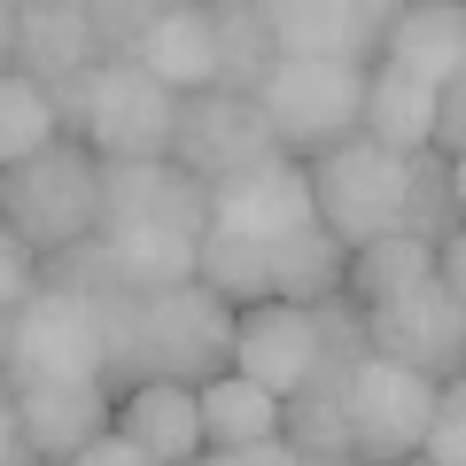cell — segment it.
<instances>
[{
	"label": "cell",
	"instance_id": "obj_1",
	"mask_svg": "<svg viewBox=\"0 0 466 466\" xmlns=\"http://www.w3.org/2000/svg\"><path fill=\"white\" fill-rule=\"evenodd\" d=\"M109 373L101 311L70 272L39 265V288L8 311V389H78Z\"/></svg>",
	"mask_w": 466,
	"mask_h": 466
},
{
	"label": "cell",
	"instance_id": "obj_2",
	"mask_svg": "<svg viewBox=\"0 0 466 466\" xmlns=\"http://www.w3.org/2000/svg\"><path fill=\"white\" fill-rule=\"evenodd\" d=\"M0 226L16 233L39 265L70 257L101 226V164L78 140H55V148L24 156L16 171H0Z\"/></svg>",
	"mask_w": 466,
	"mask_h": 466
},
{
	"label": "cell",
	"instance_id": "obj_3",
	"mask_svg": "<svg viewBox=\"0 0 466 466\" xmlns=\"http://www.w3.org/2000/svg\"><path fill=\"white\" fill-rule=\"evenodd\" d=\"M311 210L319 226L342 241V249H366V241H389L404 233V210H412V156L373 148L366 133H350L342 148L311 156Z\"/></svg>",
	"mask_w": 466,
	"mask_h": 466
},
{
	"label": "cell",
	"instance_id": "obj_4",
	"mask_svg": "<svg viewBox=\"0 0 466 466\" xmlns=\"http://www.w3.org/2000/svg\"><path fill=\"white\" fill-rule=\"evenodd\" d=\"M257 109L272 125V148L311 164V156L342 148L358 133V109H366V70L342 63H272V78L257 86Z\"/></svg>",
	"mask_w": 466,
	"mask_h": 466
},
{
	"label": "cell",
	"instance_id": "obj_5",
	"mask_svg": "<svg viewBox=\"0 0 466 466\" xmlns=\"http://www.w3.org/2000/svg\"><path fill=\"white\" fill-rule=\"evenodd\" d=\"M435 412V381L428 373H404L373 350H358V366L342 381V420H350V459L366 466H397L420 459V435H428Z\"/></svg>",
	"mask_w": 466,
	"mask_h": 466
},
{
	"label": "cell",
	"instance_id": "obj_6",
	"mask_svg": "<svg viewBox=\"0 0 466 466\" xmlns=\"http://www.w3.org/2000/svg\"><path fill=\"white\" fill-rule=\"evenodd\" d=\"M366 350L389 358L404 373H428V381H459V358H466V296L443 280H420L404 296L373 303L366 311Z\"/></svg>",
	"mask_w": 466,
	"mask_h": 466
},
{
	"label": "cell",
	"instance_id": "obj_7",
	"mask_svg": "<svg viewBox=\"0 0 466 466\" xmlns=\"http://www.w3.org/2000/svg\"><path fill=\"white\" fill-rule=\"evenodd\" d=\"M265 156H280V148H272V125H265V109H257V101L218 94V86L179 101V125H171V164H179L195 187H218V179H233V171L265 164Z\"/></svg>",
	"mask_w": 466,
	"mask_h": 466
},
{
	"label": "cell",
	"instance_id": "obj_8",
	"mask_svg": "<svg viewBox=\"0 0 466 466\" xmlns=\"http://www.w3.org/2000/svg\"><path fill=\"white\" fill-rule=\"evenodd\" d=\"M202 210H210V233L257 241V249H272V241H288V233H303L319 218L311 210V171L296 156H265V164L202 187Z\"/></svg>",
	"mask_w": 466,
	"mask_h": 466
},
{
	"label": "cell",
	"instance_id": "obj_9",
	"mask_svg": "<svg viewBox=\"0 0 466 466\" xmlns=\"http://www.w3.org/2000/svg\"><path fill=\"white\" fill-rule=\"evenodd\" d=\"M171 125H179V94H164L133 63H101L94 125H86L94 164H156V156H171Z\"/></svg>",
	"mask_w": 466,
	"mask_h": 466
},
{
	"label": "cell",
	"instance_id": "obj_10",
	"mask_svg": "<svg viewBox=\"0 0 466 466\" xmlns=\"http://www.w3.org/2000/svg\"><path fill=\"white\" fill-rule=\"evenodd\" d=\"M389 16H397V8H373V0H265L280 63L373 70L381 63V39H389Z\"/></svg>",
	"mask_w": 466,
	"mask_h": 466
},
{
	"label": "cell",
	"instance_id": "obj_11",
	"mask_svg": "<svg viewBox=\"0 0 466 466\" xmlns=\"http://www.w3.org/2000/svg\"><path fill=\"white\" fill-rule=\"evenodd\" d=\"M319 366V319L311 303H249L233 311V373L257 381L265 397H296Z\"/></svg>",
	"mask_w": 466,
	"mask_h": 466
},
{
	"label": "cell",
	"instance_id": "obj_12",
	"mask_svg": "<svg viewBox=\"0 0 466 466\" xmlns=\"http://www.w3.org/2000/svg\"><path fill=\"white\" fill-rule=\"evenodd\" d=\"M125 226H164V233H210L202 187L187 179L171 156L156 164H101V226L94 233H125Z\"/></svg>",
	"mask_w": 466,
	"mask_h": 466
},
{
	"label": "cell",
	"instance_id": "obj_13",
	"mask_svg": "<svg viewBox=\"0 0 466 466\" xmlns=\"http://www.w3.org/2000/svg\"><path fill=\"white\" fill-rule=\"evenodd\" d=\"M133 70H148L164 94H210L218 86V32H210V8H195V0H164L156 8V24L140 32V47L125 55Z\"/></svg>",
	"mask_w": 466,
	"mask_h": 466
},
{
	"label": "cell",
	"instance_id": "obj_14",
	"mask_svg": "<svg viewBox=\"0 0 466 466\" xmlns=\"http://www.w3.org/2000/svg\"><path fill=\"white\" fill-rule=\"evenodd\" d=\"M109 412H116V397L101 381H78V389H16L24 459H39V466L78 459L94 435H109Z\"/></svg>",
	"mask_w": 466,
	"mask_h": 466
},
{
	"label": "cell",
	"instance_id": "obj_15",
	"mask_svg": "<svg viewBox=\"0 0 466 466\" xmlns=\"http://www.w3.org/2000/svg\"><path fill=\"white\" fill-rule=\"evenodd\" d=\"M101 47H94V8L86 0H24L16 8V78H32L39 94L78 70H94Z\"/></svg>",
	"mask_w": 466,
	"mask_h": 466
},
{
	"label": "cell",
	"instance_id": "obj_16",
	"mask_svg": "<svg viewBox=\"0 0 466 466\" xmlns=\"http://www.w3.org/2000/svg\"><path fill=\"white\" fill-rule=\"evenodd\" d=\"M109 428L156 466H195L202 459V412H195V389L187 381H133L116 397Z\"/></svg>",
	"mask_w": 466,
	"mask_h": 466
},
{
	"label": "cell",
	"instance_id": "obj_17",
	"mask_svg": "<svg viewBox=\"0 0 466 466\" xmlns=\"http://www.w3.org/2000/svg\"><path fill=\"white\" fill-rule=\"evenodd\" d=\"M381 63H397L404 78L420 86H451L466 78V16L451 0H412L389 16V39H381Z\"/></svg>",
	"mask_w": 466,
	"mask_h": 466
},
{
	"label": "cell",
	"instance_id": "obj_18",
	"mask_svg": "<svg viewBox=\"0 0 466 466\" xmlns=\"http://www.w3.org/2000/svg\"><path fill=\"white\" fill-rule=\"evenodd\" d=\"M358 133L389 156H420L435 133V86L404 78L397 63H373L366 70V109H358Z\"/></svg>",
	"mask_w": 466,
	"mask_h": 466
},
{
	"label": "cell",
	"instance_id": "obj_19",
	"mask_svg": "<svg viewBox=\"0 0 466 466\" xmlns=\"http://www.w3.org/2000/svg\"><path fill=\"white\" fill-rule=\"evenodd\" d=\"M210 32H218V94L257 101V86H265L272 63H280L272 24H265V0H218V8H210Z\"/></svg>",
	"mask_w": 466,
	"mask_h": 466
},
{
	"label": "cell",
	"instance_id": "obj_20",
	"mask_svg": "<svg viewBox=\"0 0 466 466\" xmlns=\"http://www.w3.org/2000/svg\"><path fill=\"white\" fill-rule=\"evenodd\" d=\"M202 412V451H241V443H272L280 435V397H265L241 373H218V381L195 389Z\"/></svg>",
	"mask_w": 466,
	"mask_h": 466
},
{
	"label": "cell",
	"instance_id": "obj_21",
	"mask_svg": "<svg viewBox=\"0 0 466 466\" xmlns=\"http://www.w3.org/2000/svg\"><path fill=\"white\" fill-rule=\"evenodd\" d=\"M420 280H435V249L412 241V233L366 241V249H350V265H342V296L358 303V311H373V303L404 296V288H420Z\"/></svg>",
	"mask_w": 466,
	"mask_h": 466
},
{
	"label": "cell",
	"instance_id": "obj_22",
	"mask_svg": "<svg viewBox=\"0 0 466 466\" xmlns=\"http://www.w3.org/2000/svg\"><path fill=\"white\" fill-rule=\"evenodd\" d=\"M342 265H350V249L311 218L303 233L272 241V296L280 303H327V296H342Z\"/></svg>",
	"mask_w": 466,
	"mask_h": 466
},
{
	"label": "cell",
	"instance_id": "obj_23",
	"mask_svg": "<svg viewBox=\"0 0 466 466\" xmlns=\"http://www.w3.org/2000/svg\"><path fill=\"white\" fill-rule=\"evenodd\" d=\"M195 280L210 288L226 311L272 303V249H257V241H233V233H202V241H195Z\"/></svg>",
	"mask_w": 466,
	"mask_h": 466
},
{
	"label": "cell",
	"instance_id": "obj_24",
	"mask_svg": "<svg viewBox=\"0 0 466 466\" xmlns=\"http://www.w3.org/2000/svg\"><path fill=\"white\" fill-rule=\"evenodd\" d=\"M55 109H47V94H39L32 78H16V70H0V171H16L24 156H39V148H55Z\"/></svg>",
	"mask_w": 466,
	"mask_h": 466
},
{
	"label": "cell",
	"instance_id": "obj_25",
	"mask_svg": "<svg viewBox=\"0 0 466 466\" xmlns=\"http://www.w3.org/2000/svg\"><path fill=\"white\" fill-rule=\"evenodd\" d=\"M420 466H466V389L435 381V412L420 435Z\"/></svg>",
	"mask_w": 466,
	"mask_h": 466
},
{
	"label": "cell",
	"instance_id": "obj_26",
	"mask_svg": "<svg viewBox=\"0 0 466 466\" xmlns=\"http://www.w3.org/2000/svg\"><path fill=\"white\" fill-rule=\"evenodd\" d=\"M428 156H466V78L435 86V133H428Z\"/></svg>",
	"mask_w": 466,
	"mask_h": 466
},
{
	"label": "cell",
	"instance_id": "obj_27",
	"mask_svg": "<svg viewBox=\"0 0 466 466\" xmlns=\"http://www.w3.org/2000/svg\"><path fill=\"white\" fill-rule=\"evenodd\" d=\"M32 288H39V257L24 249V241H16L8 226H0V319L16 311V303L32 296Z\"/></svg>",
	"mask_w": 466,
	"mask_h": 466
},
{
	"label": "cell",
	"instance_id": "obj_28",
	"mask_svg": "<svg viewBox=\"0 0 466 466\" xmlns=\"http://www.w3.org/2000/svg\"><path fill=\"white\" fill-rule=\"evenodd\" d=\"M202 459H210V466H303L280 435H272V443H241V451H202Z\"/></svg>",
	"mask_w": 466,
	"mask_h": 466
},
{
	"label": "cell",
	"instance_id": "obj_29",
	"mask_svg": "<svg viewBox=\"0 0 466 466\" xmlns=\"http://www.w3.org/2000/svg\"><path fill=\"white\" fill-rule=\"evenodd\" d=\"M63 466H156V459H140V451H133L125 435L109 428V435H94V443H86L78 459H63Z\"/></svg>",
	"mask_w": 466,
	"mask_h": 466
},
{
	"label": "cell",
	"instance_id": "obj_30",
	"mask_svg": "<svg viewBox=\"0 0 466 466\" xmlns=\"http://www.w3.org/2000/svg\"><path fill=\"white\" fill-rule=\"evenodd\" d=\"M0 466H24V435H16V389L0 381Z\"/></svg>",
	"mask_w": 466,
	"mask_h": 466
},
{
	"label": "cell",
	"instance_id": "obj_31",
	"mask_svg": "<svg viewBox=\"0 0 466 466\" xmlns=\"http://www.w3.org/2000/svg\"><path fill=\"white\" fill-rule=\"evenodd\" d=\"M0 70H16V0H0Z\"/></svg>",
	"mask_w": 466,
	"mask_h": 466
},
{
	"label": "cell",
	"instance_id": "obj_32",
	"mask_svg": "<svg viewBox=\"0 0 466 466\" xmlns=\"http://www.w3.org/2000/svg\"><path fill=\"white\" fill-rule=\"evenodd\" d=\"M303 466H366V459H350V451H319V459H303Z\"/></svg>",
	"mask_w": 466,
	"mask_h": 466
},
{
	"label": "cell",
	"instance_id": "obj_33",
	"mask_svg": "<svg viewBox=\"0 0 466 466\" xmlns=\"http://www.w3.org/2000/svg\"><path fill=\"white\" fill-rule=\"evenodd\" d=\"M0 381H8V319H0Z\"/></svg>",
	"mask_w": 466,
	"mask_h": 466
},
{
	"label": "cell",
	"instance_id": "obj_34",
	"mask_svg": "<svg viewBox=\"0 0 466 466\" xmlns=\"http://www.w3.org/2000/svg\"><path fill=\"white\" fill-rule=\"evenodd\" d=\"M397 466H420V459H397Z\"/></svg>",
	"mask_w": 466,
	"mask_h": 466
},
{
	"label": "cell",
	"instance_id": "obj_35",
	"mask_svg": "<svg viewBox=\"0 0 466 466\" xmlns=\"http://www.w3.org/2000/svg\"><path fill=\"white\" fill-rule=\"evenodd\" d=\"M24 466H39V459H24Z\"/></svg>",
	"mask_w": 466,
	"mask_h": 466
},
{
	"label": "cell",
	"instance_id": "obj_36",
	"mask_svg": "<svg viewBox=\"0 0 466 466\" xmlns=\"http://www.w3.org/2000/svg\"><path fill=\"white\" fill-rule=\"evenodd\" d=\"M195 466H210V459H195Z\"/></svg>",
	"mask_w": 466,
	"mask_h": 466
}]
</instances>
